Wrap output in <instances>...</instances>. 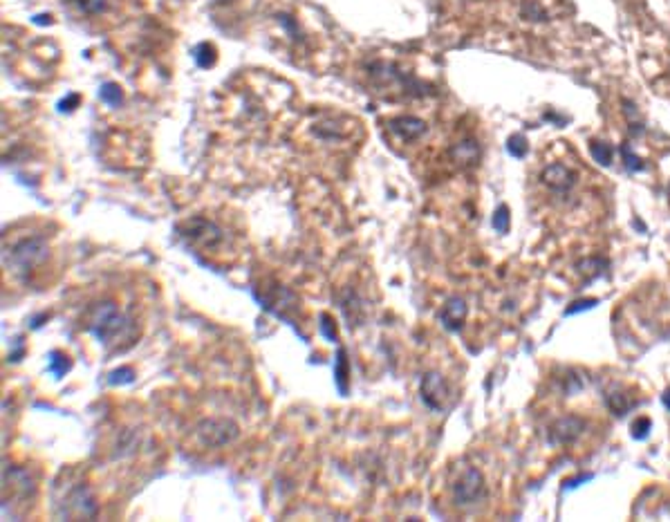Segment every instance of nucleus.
<instances>
[{"mask_svg":"<svg viewBox=\"0 0 670 522\" xmlns=\"http://www.w3.org/2000/svg\"><path fill=\"white\" fill-rule=\"evenodd\" d=\"M90 334L101 341L106 348H126L133 343V320H130L115 303H99L90 318Z\"/></svg>","mask_w":670,"mask_h":522,"instance_id":"f257e3e1","label":"nucleus"},{"mask_svg":"<svg viewBox=\"0 0 670 522\" xmlns=\"http://www.w3.org/2000/svg\"><path fill=\"white\" fill-rule=\"evenodd\" d=\"M451 496H453V505L459 509H468L473 505H480L487 496L484 475L480 473L475 466H464L453 480Z\"/></svg>","mask_w":670,"mask_h":522,"instance_id":"f03ea898","label":"nucleus"},{"mask_svg":"<svg viewBox=\"0 0 670 522\" xmlns=\"http://www.w3.org/2000/svg\"><path fill=\"white\" fill-rule=\"evenodd\" d=\"M238 433H240L238 424L227 417H209L195 426V435L199 439V444H204L209 448H220V446L231 444L238 437Z\"/></svg>","mask_w":670,"mask_h":522,"instance_id":"7ed1b4c3","label":"nucleus"},{"mask_svg":"<svg viewBox=\"0 0 670 522\" xmlns=\"http://www.w3.org/2000/svg\"><path fill=\"white\" fill-rule=\"evenodd\" d=\"M97 511H99V507H97V498L92 494V489H90L88 484H76L65 494L58 514L67 520H74V518L90 520L97 516Z\"/></svg>","mask_w":670,"mask_h":522,"instance_id":"20e7f679","label":"nucleus"},{"mask_svg":"<svg viewBox=\"0 0 670 522\" xmlns=\"http://www.w3.org/2000/svg\"><path fill=\"white\" fill-rule=\"evenodd\" d=\"M419 397L431 410L442 413L448 399H451V388H448L446 379L439 373H426L422 377V384H419Z\"/></svg>","mask_w":670,"mask_h":522,"instance_id":"39448f33","label":"nucleus"},{"mask_svg":"<svg viewBox=\"0 0 670 522\" xmlns=\"http://www.w3.org/2000/svg\"><path fill=\"white\" fill-rule=\"evenodd\" d=\"M43 258H45V247L41 240H25V243H21L16 249H12L9 265H12V272L25 274V272H32Z\"/></svg>","mask_w":670,"mask_h":522,"instance_id":"423d86ee","label":"nucleus"},{"mask_svg":"<svg viewBox=\"0 0 670 522\" xmlns=\"http://www.w3.org/2000/svg\"><path fill=\"white\" fill-rule=\"evenodd\" d=\"M585 428V421L576 415H565L561 419H556L552 426H549V441H552L554 446H565V444H572L578 437H581Z\"/></svg>","mask_w":670,"mask_h":522,"instance_id":"0eeeda50","label":"nucleus"},{"mask_svg":"<svg viewBox=\"0 0 670 522\" xmlns=\"http://www.w3.org/2000/svg\"><path fill=\"white\" fill-rule=\"evenodd\" d=\"M468 307L462 298H448L446 305L439 309V323H442L448 332H459L466 320Z\"/></svg>","mask_w":670,"mask_h":522,"instance_id":"6e6552de","label":"nucleus"},{"mask_svg":"<svg viewBox=\"0 0 670 522\" xmlns=\"http://www.w3.org/2000/svg\"><path fill=\"white\" fill-rule=\"evenodd\" d=\"M543 182L558 193H567L569 188L576 184V175L563 164H549L543 170Z\"/></svg>","mask_w":670,"mask_h":522,"instance_id":"1a4fd4ad","label":"nucleus"},{"mask_svg":"<svg viewBox=\"0 0 670 522\" xmlns=\"http://www.w3.org/2000/svg\"><path fill=\"white\" fill-rule=\"evenodd\" d=\"M393 130H397V133L402 135V139H417L426 130V126L415 117H402L397 119V122H393Z\"/></svg>","mask_w":670,"mask_h":522,"instance_id":"9d476101","label":"nucleus"},{"mask_svg":"<svg viewBox=\"0 0 670 522\" xmlns=\"http://www.w3.org/2000/svg\"><path fill=\"white\" fill-rule=\"evenodd\" d=\"M605 404H607V408L612 410L614 415L623 417L628 410H630V406H632V401L626 399V395H621V393H610V395L605 397Z\"/></svg>","mask_w":670,"mask_h":522,"instance_id":"9b49d317","label":"nucleus"},{"mask_svg":"<svg viewBox=\"0 0 670 522\" xmlns=\"http://www.w3.org/2000/svg\"><path fill=\"white\" fill-rule=\"evenodd\" d=\"M49 370H52L56 377H65L70 370H72V361L61 352H52L49 354Z\"/></svg>","mask_w":670,"mask_h":522,"instance_id":"f8f14e48","label":"nucleus"},{"mask_svg":"<svg viewBox=\"0 0 670 522\" xmlns=\"http://www.w3.org/2000/svg\"><path fill=\"white\" fill-rule=\"evenodd\" d=\"M589 150H592V157H594L601 166H610V164H612V153H614V150L610 148L607 144H603V142H592V144H589Z\"/></svg>","mask_w":670,"mask_h":522,"instance_id":"ddd939ff","label":"nucleus"},{"mask_svg":"<svg viewBox=\"0 0 670 522\" xmlns=\"http://www.w3.org/2000/svg\"><path fill=\"white\" fill-rule=\"evenodd\" d=\"M334 377H336V386L341 393H345V377H348V361H345V352L343 350H338L336 352V364H334Z\"/></svg>","mask_w":670,"mask_h":522,"instance_id":"4468645a","label":"nucleus"},{"mask_svg":"<svg viewBox=\"0 0 670 522\" xmlns=\"http://www.w3.org/2000/svg\"><path fill=\"white\" fill-rule=\"evenodd\" d=\"M491 225H493V229L498 231V234H507V231H509V209L505 204H500L496 209Z\"/></svg>","mask_w":670,"mask_h":522,"instance_id":"2eb2a0df","label":"nucleus"},{"mask_svg":"<svg viewBox=\"0 0 670 522\" xmlns=\"http://www.w3.org/2000/svg\"><path fill=\"white\" fill-rule=\"evenodd\" d=\"M135 373L130 368H117L115 373H110L108 384L110 386H124V384H133Z\"/></svg>","mask_w":670,"mask_h":522,"instance_id":"dca6fc26","label":"nucleus"},{"mask_svg":"<svg viewBox=\"0 0 670 522\" xmlns=\"http://www.w3.org/2000/svg\"><path fill=\"white\" fill-rule=\"evenodd\" d=\"M507 150H509V153H512L514 157H525V153H527V142H525V137L514 135V137L507 142Z\"/></svg>","mask_w":670,"mask_h":522,"instance_id":"f3484780","label":"nucleus"},{"mask_svg":"<svg viewBox=\"0 0 670 522\" xmlns=\"http://www.w3.org/2000/svg\"><path fill=\"white\" fill-rule=\"evenodd\" d=\"M621 155H623L626 168L630 170V173H635V170H642V168H644L642 159H639L637 155H632V150H630V146H623V148H621Z\"/></svg>","mask_w":670,"mask_h":522,"instance_id":"a211bd4d","label":"nucleus"},{"mask_svg":"<svg viewBox=\"0 0 670 522\" xmlns=\"http://www.w3.org/2000/svg\"><path fill=\"white\" fill-rule=\"evenodd\" d=\"M101 97L106 99L110 106L122 104V90H119L117 85H113V83H106V85L101 88Z\"/></svg>","mask_w":670,"mask_h":522,"instance_id":"6ab92c4d","label":"nucleus"},{"mask_svg":"<svg viewBox=\"0 0 670 522\" xmlns=\"http://www.w3.org/2000/svg\"><path fill=\"white\" fill-rule=\"evenodd\" d=\"M648 430H650V419H646V417L637 419L635 424H632V437H635V439H646V437H648Z\"/></svg>","mask_w":670,"mask_h":522,"instance_id":"aec40b11","label":"nucleus"},{"mask_svg":"<svg viewBox=\"0 0 670 522\" xmlns=\"http://www.w3.org/2000/svg\"><path fill=\"white\" fill-rule=\"evenodd\" d=\"M321 320H323V334H325V336H329V334H332V339L336 341V332H334V320H332V318H327L325 314L321 316Z\"/></svg>","mask_w":670,"mask_h":522,"instance_id":"412c9836","label":"nucleus"},{"mask_svg":"<svg viewBox=\"0 0 670 522\" xmlns=\"http://www.w3.org/2000/svg\"><path fill=\"white\" fill-rule=\"evenodd\" d=\"M594 305H596V300H583V303H574V307H567L565 314H574V312H578V309H589Z\"/></svg>","mask_w":670,"mask_h":522,"instance_id":"4be33fe9","label":"nucleus"},{"mask_svg":"<svg viewBox=\"0 0 670 522\" xmlns=\"http://www.w3.org/2000/svg\"><path fill=\"white\" fill-rule=\"evenodd\" d=\"M664 404H666V408H670V390L664 395Z\"/></svg>","mask_w":670,"mask_h":522,"instance_id":"5701e85b","label":"nucleus"}]
</instances>
